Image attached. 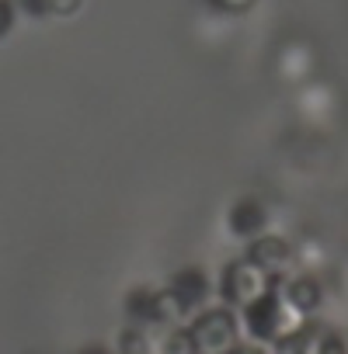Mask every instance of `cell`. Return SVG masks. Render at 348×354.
I'll list each match as a JSON object with an SVG mask.
<instances>
[{
  "label": "cell",
  "instance_id": "6da1fadb",
  "mask_svg": "<svg viewBox=\"0 0 348 354\" xmlns=\"http://www.w3.org/2000/svg\"><path fill=\"white\" fill-rule=\"evenodd\" d=\"M241 323H244V333H247L251 340L272 344V340H279V337H286V333L306 326L310 316L299 313L296 306H289V302L272 288L268 295H261L258 302H251V306L241 309Z\"/></svg>",
  "mask_w": 348,
  "mask_h": 354
},
{
  "label": "cell",
  "instance_id": "7a4b0ae2",
  "mask_svg": "<svg viewBox=\"0 0 348 354\" xmlns=\"http://www.w3.org/2000/svg\"><path fill=\"white\" fill-rule=\"evenodd\" d=\"M189 333L195 354H230L241 344V316L234 306H213L192 319Z\"/></svg>",
  "mask_w": 348,
  "mask_h": 354
},
{
  "label": "cell",
  "instance_id": "3957f363",
  "mask_svg": "<svg viewBox=\"0 0 348 354\" xmlns=\"http://www.w3.org/2000/svg\"><path fill=\"white\" fill-rule=\"evenodd\" d=\"M272 288H275V278H272L265 268H258L251 257H237V261H230L227 271H223V281H220V295H223V302L234 306L237 313H241L244 306L258 302L261 295H268Z\"/></svg>",
  "mask_w": 348,
  "mask_h": 354
},
{
  "label": "cell",
  "instance_id": "277c9868",
  "mask_svg": "<svg viewBox=\"0 0 348 354\" xmlns=\"http://www.w3.org/2000/svg\"><path fill=\"white\" fill-rule=\"evenodd\" d=\"M247 257L265 268L272 278H282L289 271H296V257H293V240H286L282 233H258L254 240H247Z\"/></svg>",
  "mask_w": 348,
  "mask_h": 354
},
{
  "label": "cell",
  "instance_id": "5b68a950",
  "mask_svg": "<svg viewBox=\"0 0 348 354\" xmlns=\"http://www.w3.org/2000/svg\"><path fill=\"white\" fill-rule=\"evenodd\" d=\"M275 292L289 302V306H296L299 313H306V316H313L317 309H320V302H324V288H320V278L317 274H310V271H289V274H282V278H275Z\"/></svg>",
  "mask_w": 348,
  "mask_h": 354
},
{
  "label": "cell",
  "instance_id": "8992f818",
  "mask_svg": "<svg viewBox=\"0 0 348 354\" xmlns=\"http://www.w3.org/2000/svg\"><path fill=\"white\" fill-rule=\"evenodd\" d=\"M227 230L241 240H254L258 233L268 230V209L258 202V198H241L230 205V216H227Z\"/></svg>",
  "mask_w": 348,
  "mask_h": 354
},
{
  "label": "cell",
  "instance_id": "52a82bcc",
  "mask_svg": "<svg viewBox=\"0 0 348 354\" xmlns=\"http://www.w3.org/2000/svg\"><path fill=\"white\" fill-rule=\"evenodd\" d=\"M167 288L182 299V306L192 313V309H199L206 299H209V274L202 271V268H195V264H189V268H182V271H174V278L167 281Z\"/></svg>",
  "mask_w": 348,
  "mask_h": 354
},
{
  "label": "cell",
  "instance_id": "ba28073f",
  "mask_svg": "<svg viewBox=\"0 0 348 354\" xmlns=\"http://www.w3.org/2000/svg\"><path fill=\"white\" fill-rule=\"evenodd\" d=\"M153 333V354H195L192 347V333L182 323H164V326H150Z\"/></svg>",
  "mask_w": 348,
  "mask_h": 354
},
{
  "label": "cell",
  "instance_id": "9c48e42d",
  "mask_svg": "<svg viewBox=\"0 0 348 354\" xmlns=\"http://www.w3.org/2000/svg\"><path fill=\"white\" fill-rule=\"evenodd\" d=\"M317 344H320V330L313 323H306V326L272 340V351L275 354H317Z\"/></svg>",
  "mask_w": 348,
  "mask_h": 354
},
{
  "label": "cell",
  "instance_id": "30bf717a",
  "mask_svg": "<svg viewBox=\"0 0 348 354\" xmlns=\"http://www.w3.org/2000/svg\"><path fill=\"white\" fill-rule=\"evenodd\" d=\"M153 309H157V288L153 285H136L125 292V313L132 323L150 326L153 323Z\"/></svg>",
  "mask_w": 348,
  "mask_h": 354
},
{
  "label": "cell",
  "instance_id": "8fae6325",
  "mask_svg": "<svg viewBox=\"0 0 348 354\" xmlns=\"http://www.w3.org/2000/svg\"><path fill=\"white\" fill-rule=\"evenodd\" d=\"M293 257H296V268L310 271V274H320L327 264V250L317 236H303L299 243H293Z\"/></svg>",
  "mask_w": 348,
  "mask_h": 354
},
{
  "label": "cell",
  "instance_id": "7c38bea8",
  "mask_svg": "<svg viewBox=\"0 0 348 354\" xmlns=\"http://www.w3.org/2000/svg\"><path fill=\"white\" fill-rule=\"evenodd\" d=\"M310 66H313V56H310L306 46H286V49H282L279 70H282L286 80H303V77L310 73Z\"/></svg>",
  "mask_w": 348,
  "mask_h": 354
},
{
  "label": "cell",
  "instance_id": "4fadbf2b",
  "mask_svg": "<svg viewBox=\"0 0 348 354\" xmlns=\"http://www.w3.org/2000/svg\"><path fill=\"white\" fill-rule=\"evenodd\" d=\"M119 354H153V333L143 323H132L119 333Z\"/></svg>",
  "mask_w": 348,
  "mask_h": 354
},
{
  "label": "cell",
  "instance_id": "5bb4252c",
  "mask_svg": "<svg viewBox=\"0 0 348 354\" xmlns=\"http://www.w3.org/2000/svg\"><path fill=\"white\" fill-rule=\"evenodd\" d=\"M317 354H348V337L338 333V330H320Z\"/></svg>",
  "mask_w": 348,
  "mask_h": 354
},
{
  "label": "cell",
  "instance_id": "9a60e30c",
  "mask_svg": "<svg viewBox=\"0 0 348 354\" xmlns=\"http://www.w3.org/2000/svg\"><path fill=\"white\" fill-rule=\"evenodd\" d=\"M49 8V18H70L80 11V0H46Z\"/></svg>",
  "mask_w": 348,
  "mask_h": 354
},
{
  "label": "cell",
  "instance_id": "2e32d148",
  "mask_svg": "<svg viewBox=\"0 0 348 354\" xmlns=\"http://www.w3.org/2000/svg\"><path fill=\"white\" fill-rule=\"evenodd\" d=\"M230 354H275V351H272V344H265V340H251V337H247V340H241Z\"/></svg>",
  "mask_w": 348,
  "mask_h": 354
},
{
  "label": "cell",
  "instance_id": "e0dca14e",
  "mask_svg": "<svg viewBox=\"0 0 348 354\" xmlns=\"http://www.w3.org/2000/svg\"><path fill=\"white\" fill-rule=\"evenodd\" d=\"M15 25V0H0V39H4Z\"/></svg>",
  "mask_w": 348,
  "mask_h": 354
},
{
  "label": "cell",
  "instance_id": "ac0fdd59",
  "mask_svg": "<svg viewBox=\"0 0 348 354\" xmlns=\"http://www.w3.org/2000/svg\"><path fill=\"white\" fill-rule=\"evenodd\" d=\"M18 8L28 15V18H49V8L46 0H18Z\"/></svg>",
  "mask_w": 348,
  "mask_h": 354
},
{
  "label": "cell",
  "instance_id": "d6986e66",
  "mask_svg": "<svg viewBox=\"0 0 348 354\" xmlns=\"http://www.w3.org/2000/svg\"><path fill=\"white\" fill-rule=\"evenodd\" d=\"M216 8H223V11H247L254 0H213Z\"/></svg>",
  "mask_w": 348,
  "mask_h": 354
},
{
  "label": "cell",
  "instance_id": "ffe728a7",
  "mask_svg": "<svg viewBox=\"0 0 348 354\" xmlns=\"http://www.w3.org/2000/svg\"><path fill=\"white\" fill-rule=\"evenodd\" d=\"M80 354H108V347H101V344H87Z\"/></svg>",
  "mask_w": 348,
  "mask_h": 354
}]
</instances>
